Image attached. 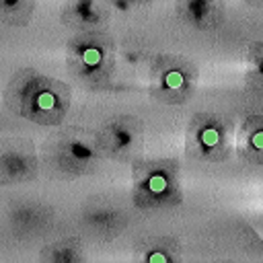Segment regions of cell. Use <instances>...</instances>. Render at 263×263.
<instances>
[{
    "mask_svg": "<svg viewBox=\"0 0 263 263\" xmlns=\"http://www.w3.org/2000/svg\"><path fill=\"white\" fill-rule=\"evenodd\" d=\"M198 144H200V150L206 152V154H214L224 148V132L216 121H208L200 128L198 134Z\"/></svg>",
    "mask_w": 263,
    "mask_h": 263,
    "instance_id": "6da1fadb",
    "label": "cell"
},
{
    "mask_svg": "<svg viewBox=\"0 0 263 263\" xmlns=\"http://www.w3.org/2000/svg\"><path fill=\"white\" fill-rule=\"evenodd\" d=\"M150 263H167V257L162 253H152L150 255Z\"/></svg>",
    "mask_w": 263,
    "mask_h": 263,
    "instance_id": "9c48e42d",
    "label": "cell"
},
{
    "mask_svg": "<svg viewBox=\"0 0 263 263\" xmlns=\"http://www.w3.org/2000/svg\"><path fill=\"white\" fill-rule=\"evenodd\" d=\"M81 60L82 64L93 70V68H99L101 62H103V50L99 45H84L82 52H81Z\"/></svg>",
    "mask_w": 263,
    "mask_h": 263,
    "instance_id": "277c9868",
    "label": "cell"
},
{
    "mask_svg": "<svg viewBox=\"0 0 263 263\" xmlns=\"http://www.w3.org/2000/svg\"><path fill=\"white\" fill-rule=\"evenodd\" d=\"M245 150L263 162V120H255L245 128Z\"/></svg>",
    "mask_w": 263,
    "mask_h": 263,
    "instance_id": "3957f363",
    "label": "cell"
},
{
    "mask_svg": "<svg viewBox=\"0 0 263 263\" xmlns=\"http://www.w3.org/2000/svg\"><path fill=\"white\" fill-rule=\"evenodd\" d=\"M183 86H185V76H183V72H179V70H169L167 76H164V89L177 93V91L183 89Z\"/></svg>",
    "mask_w": 263,
    "mask_h": 263,
    "instance_id": "8992f818",
    "label": "cell"
},
{
    "mask_svg": "<svg viewBox=\"0 0 263 263\" xmlns=\"http://www.w3.org/2000/svg\"><path fill=\"white\" fill-rule=\"evenodd\" d=\"M253 66H255V72L259 76V81H263V47L257 50L255 58H253Z\"/></svg>",
    "mask_w": 263,
    "mask_h": 263,
    "instance_id": "ba28073f",
    "label": "cell"
},
{
    "mask_svg": "<svg viewBox=\"0 0 263 263\" xmlns=\"http://www.w3.org/2000/svg\"><path fill=\"white\" fill-rule=\"evenodd\" d=\"M261 2H263V0H261Z\"/></svg>",
    "mask_w": 263,
    "mask_h": 263,
    "instance_id": "30bf717a",
    "label": "cell"
},
{
    "mask_svg": "<svg viewBox=\"0 0 263 263\" xmlns=\"http://www.w3.org/2000/svg\"><path fill=\"white\" fill-rule=\"evenodd\" d=\"M146 189H148L152 196H164L169 189V179L164 173H154L148 177V183H146Z\"/></svg>",
    "mask_w": 263,
    "mask_h": 263,
    "instance_id": "5b68a950",
    "label": "cell"
},
{
    "mask_svg": "<svg viewBox=\"0 0 263 263\" xmlns=\"http://www.w3.org/2000/svg\"><path fill=\"white\" fill-rule=\"evenodd\" d=\"M185 15L203 25L212 15H220V0H185Z\"/></svg>",
    "mask_w": 263,
    "mask_h": 263,
    "instance_id": "7a4b0ae2",
    "label": "cell"
},
{
    "mask_svg": "<svg viewBox=\"0 0 263 263\" xmlns=\"http://www.w3.org/2000/svg\"><path fill=\"white\" fill-rule=\"evenodd\" d=\"M37 107H40L41 111H52L56 107V97L52 93H41L37 97Z\"/></svg>",
    "mask_w": 263,
    "mask_h": 263,
    "instance_id": "52a82bcc",
    "label": "cell"
}]
</instances>
